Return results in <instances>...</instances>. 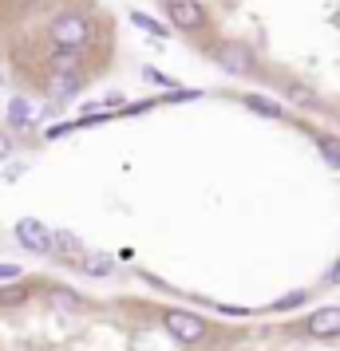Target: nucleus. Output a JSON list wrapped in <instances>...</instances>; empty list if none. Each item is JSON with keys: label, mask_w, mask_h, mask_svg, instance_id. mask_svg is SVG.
Masks as SVG:
<instances>
[{"label": "nucleus", "mask_w": 340, "mask_h": 351, "mask_svg": "<svg viewBox=\"0 0 340 351\" xmlns=\"http://www.w3.org/2000/svg\"><path fill=\"white\" fill-rule=\"evenodd\" d=\"M87 36H91V24L80 16H60L52 24V40H56V48H80L87 44Z\"/></svg>", "instance_id": "obj_1"}, {"label": "nucleus", "mask_w": 340, "mask_h": 351, "mask_svg": "<svg viewBox=\"0 0 340 351\" xmlns=\"http://www.w3.org/2000/svg\"><path fill=\"white\" fill-rule=\"evenodd\" d=\"M16 241L24 249H32V253H48L52 249V229L44 221H36V217H20L16 221Z\"/></svg>", "instance_id": "obj_2"}, {"label": "nucleus", "mask_w": 340, "mask_h": 351, "mask_svg": "<svg viewBox=\"0 0 340 351\" xmlns=\"http://www.w3.org/2000/svg\"><path fill=\"white\" fill-rule=\"evenodd\" d=\"M162 324H166V332L174 335V339H182V343H198V339L206 335L202 319L190 316V312H166V316H162Z\"/></svg>", "instance_id": "obj_3"}, {"label": "nucleus", "mask_w": 340, "mask_h": 351, "mask_svg": "<svg viewBox=\"0 0 340 351\" xmlns=\"http://www.w3.org/2000/svg\"><path fill=\"white\" fill-rule=\"evenodd\" d=\"M166 12H170V24H179L186 32L202 24V8H198L194 0H166Z\"/></svg>", "instance_id": "obj_4"}, {"label": "nucleus", "mask_w": 340, "mask_h": 351, "mask_svg": "<svg viewBox=\"0 0 340 351\" xmlns=\"http://www.w3.org/2000/svg\"><path fill=\"white\" fill-rule=\"evenodd\" d=\"M308 332L317 335V339H328V335H340V308H321V312H313L308 316Z\"/></svg>", "instance_id": "obj_5"}, {"label": "nucleus", "mask_w": 340, "mask_h": 351, "mask_svg": "<svg viewBox=\"0 0 340 351\" xmlns=\"http://www.w3.org/2000/svg\"><path fill=\"white\" fill-rule=\"evenodd\" d=\"M52 249L64 256V261H80L83 256V241L76 237L71 229H56V233H52Z\"/></svg>", "instance_id": "obj_6"}, {"label": "nucleus", "mask_w": 340, "mask_h": 351, "mask_svg": "<svg viewBox=\"0 0 340 351\" xmlns=\"http://www.w3.org/2000/svg\"><path fill=\"white\" fill-rule=\"evenodd\" d=\"M80 265H83V272H87V276H107V272L115 269V261L107 253H83Z\"/></svg>", "instance_id": "obj_7"}, {"label": "nucleus", "mask_w": 340, "mask_h": 351, "mask_svg": "<svg viewBox=\"0 0 340 351\" xmlns=\"http://www.w3.org/2000/svg\"><path fill=\"white\" fill-rule=\"evenodd\" d=\"M218 60H222V67L238 71V75H245V71H249V60H245L242 48H222V51H218Z\"/></svg>", "instance_id": "obj_8"}, {"label": "nucleus", "mask_w": 340, "mask_h": 351, "mask_svg": "<svg viewBox=\"0 0 340 351\" xmlns=\"http://www.w3.org/2000/svg\"><path fill=\"white\" fill-rule=\"evenodd\" d=\"M48 300H52V308H56V312H76V308H80V300H76L71 292H64V288H52Z\"/></svg>", "instance_id": "obj_9"}, {"label": "nucleus", "mask_w": 340, "mask_h": 351, "mask_svg": "<svg viewBox=\"0 0 340 351\" xmlns=\"http://www.w3.org/2000/svg\"><path fill=\"white\" fill-rule=\"evenodd\" d=\"M8 119H12L16 127H28V123H32V111H28V103H24V99H12V103H8Z\"/></svg>", "instance_id": "obj_10"}, {"label": "nucleus", "mask_w": 340, "mask_h": 351, "mask_svg": "<svg viewBox=\"0 0 340 351\" xmlns=\"http://www.w3.org/2000/svg\"><path fill=\"white\" fill-rule=\"evenodd\" d=\"M321 158L332 170H340V138H321Z\"/></svg>", "instance_id": "obj_11"}, {"label": "nucleus", "mask_w": 340, "mask_h": 351, "mask_svg": "<svg viewBox=\"0 0 340 351\" xmlns=\"http://www.w3.org/2000/svg\"><path fill=\"white\" fill-rule=\"evenodd\" d=\"M245 103H249L253 111H261V114H273V119H281V107H277V103H269V99H261V95H249Z\"/></svg>", "instance_id": "obj_12"}, {"label": "nucleus", "mask_w": 340, "mask_h": 351, "mask_svg": "<svg viewBox=\"0 0 340 351\" xmlns=\"http://www.w3.org/2000/svg\"><path fill=\"white\" fill-rule=\"evenodd\" d=\"M24 300V288H4L0 292V304H20Z\"/></svg>", "instance_id": "obj_13"}, {"label": "nucleus", "mask_w": 340, "mask_h": 351, "mask_svg": "<svg viewBox=\"0 0 340 351\" xmlns=\"http://www.w3.org/2000/svg\"><path fill=\"white\" fill-rule=\"evenodd\" d=\"M135 24H143L146 32H155V36H162V32H166L162 24H155V20H150V16H139V12H135Z\"/></svg>", "instance_id": "obj_14"}, {"label": "nucleus", "mask_w": 340, "mask_h": 351, "mask_svg": "<svg viewBox=\"0 0 340 351\" xmlns=\"http://www.w3.org/2000/svg\"><path fill=\"white\" fill-rule=\"evenodd\" d=\"M16 276H20L16 265H0V280H16Z\"/></svg>", "instance_id": "obj_15"}, {"label": "nucleus", "mask_w": 340, "mask_h": 351, "mask_svg": "<svg viewBox=\"0 0 340 351\" xmlns=\"http://www.w3.org/2000/svg\"><path fill=\"white\" fill-rule=\"evenodd\" d=\"M301 300H305V292H293V296H285L277 308H293V304H301Z\"/></svg>", "instance_id": "obj_16"}, {"label": "nucleus", "mask_w": 340, "mask_h": 351, "mask_svg": "<svg viewBox=\"0 0 340 351\" xmlns=\"http://www.w3.org/2000/svg\"><path fill=\"white\" fill-rule=\"evenodd\" d=\"M8 154H12V146H8V138H4V134H0V162L8 158Z\"/></svg>", "instance_id": "obj_17"}, {"label": "nucleus", "mask_w": 340, "mask_h": 351, "mask_svg": "<svg viewBox=\"0 0 340 351\" xmlns=\"http://www.w3.org/2000/svg\"><path fill=\"white\" fill-rule=\"evenodd\" d=\"M328 280H332V285H340V261L332 265V272H328Z\"/></svg>", "instance_id": "obj_18"}]
</instances>
